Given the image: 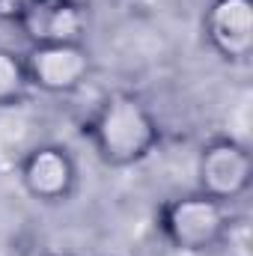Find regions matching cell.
<instances>
[{
  "mask_svg": "<svg viewBox=\"0 0 253 256\" xmlns=\"http://www.w3.org/2000/svg\"><path fill=\"white\" fill-rule=\"evenodd\" d=\"M36 0H0V24H9V27H18L21 18L30 12Z\"/></svg>",
  "mask_w": 253,
  "mask_h": 256,
  "instance_id": "9c48e42d",
  "label": "cell"
},
{
  "mask_svg": "<svg viewBox=\"0 0 253 256\" xmlns=\"http://www.w3.org/2000/svg\"><path fill=\"white\" fill-rule=\"evenodd\" d=\"M30 96H33V86L27 78L24 54L9 45H0V110L21 108Z\"/></svg>",
  "mask_w": 253,
  "mask_h": 256,
  "instance_id": "ba28073f",
  "label": "cell"
},
{
  "mask_svg": "<svg viewBox=\"0 0 253 256\" xmlns=\"http://www.w3.org/2000/svg\"><path fill=\"white\" fill-rule=\"evenodd\" d=\"M194 173L196 191L232 206L253 185V155L242 140L230 134H214L200 143Z\"/></svg>",
  "mask_w": 253,
  "mask_h": 256,
  "instance_id": "277c9868",
  "label": "cell"
},
{
  "mask_svg": "<svg viewBox=\"0 0 253 256\" xmlns=\"http://www.w3.org/2000/svg\"><path fill=\"white\" fill-rule=\"evenodd\" d=\"M202 39L220 63L248 66L253 57V0H208Z\"/></svg>",
  "mask_w": 253,
  "mask_h": 256,
  "instance_id": "8992f818",
  "label": "cell"
},
{
  "mask_svg": "<svg viewBox=\"0 0 253 256\" xmlns=\"http://www.w3.org/2000/svg\"><path fill=\"white\" fill-rule=\"evenodd\" d=\"M18 188L36 206L57 208L74 200L80 188V164L63 143H33L15 164Z\"/></svg>",
  "mask_w": 253,
  "mask_h": 256,
  "instance_id": "3957f363",
  "label": "cell"
},
{
  "mask_svg": "<svg viewBox=\"0 0 253 256\" xmlns=\"http://www.w3.org/2000/svg\"><path fill=\"white\" fill-rule=\"evenodd\" d=\"M92 27L84 0H36L15 27L30 45H84Z\"/></svg>",
  "mask_w": 253,
  "mask_h": 256,
  "instance_id": "52a82bcc",
  "label": "cell"
},
{
  "mask_svg": "<svg viewBox=\"0 0 253 256\" xmlns=\"http://www.w3.org/2000/svg\"><path fill=\"white\" fill-rule=\"evenodd\" d=\"M33 256H48V254H33Z\"/></svg>",
  "mask_w": 253,
  "mask_h": 256,
  "instance_id": "30bf717a",
  "label": "cell"
},
{
  "mask_svg": "<svg viewBox=\"0 0 253 256\" xmlns=\"http://www.w3.org/2000/svg\"><path fill=\"white\" fill-rule=\"evenodd\" d=\"M24 66L33 92L42 96H74L92 74L96 60L90 45H27Z\"/></svg>",
  "mask_w": 253,
  "mask_h": 256,
  "instance_id": "5b68a950",
  "label": "cell"
},
{
  "mask_svg": "<svg viewBox=\"0 0 253 256\" xmlns=\"http://www.w3.org/2000/svg\"><path fill=\"white\" fill-rule=\"evenodd\" d=\"M80 134L108 170H128L143 164L164 140L161 120L149 102L131 90L104 92L80 122Z\"/></svg>",
  "mask_w": 253,
  "mask_h": 256,
  "instance_id": "6da1fadb",
  "label": "cell"
},
{
  "mask_svg": "<svg viewBox=\"0 0 253 256\" xmlns=\"http://www.w3.org/2000/svg\"><path fill=\"white\" fill-rule=\"evenodd\" d=\"M232 206L202 191L173 194L155 212V230L176 254L200 256L218 250L232 232Z\"/></svg>",
  "mask_w": 253,
  "mask_h": 256,
  "instance_id": "7a4b0ae2",
  "label": "cell"
}]
</instances>
